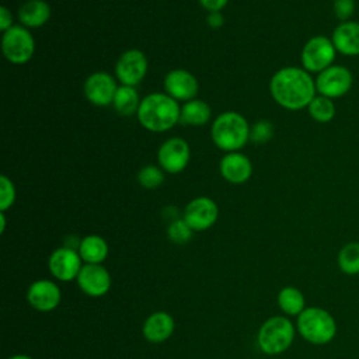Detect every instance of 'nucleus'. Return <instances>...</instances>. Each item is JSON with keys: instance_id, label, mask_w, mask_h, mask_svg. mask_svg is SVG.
Here are the masks:
<instances>
[{"instance_id": "7c9ffc66", "label": "nucleus", "mask_w": 359, "mask_h": 359, "mask_svg": "<svg viewBox=\"0 0 359 359\" xmlns=\"http://www.w3.org/2000/svg\"><path fill=\"white\" fill-rule=\"evenodd\" d=\"M332 11L341 22L348 21L355 11V0H334Z\"/></svg>"}, {"instance_id": "c756f323", "label": "nucleus", "mask_w": 359, "mask_h": 359, "mask_svg": "<svg viewBox=\"0 0 359 359\" xmlns=\"http://www.w3.org/2000/svg\"><path fill=\"white\" fill-rule=\"evenodd\" d=\"M273 136V125L269 121H258L250 129V140L257 144L269 142Z\"/></svg>"}, {"instance_id": "a211bd4d", "label": "nucleus", "mask_w": 359, "mask_h": 359, "mask_svg": "<svg viewBox=\"0 0 359 359\" xmlns=\"http://www.w3.org/2000/svg\"><path fill=\"white\" fill-rule=\"evenodd\" d=\"M337 53L344 56H359V21L339 22L331 35Z\"/></svg>"}, {"instance_id": "cd10ccee", "label": "nucleus", "mask_w": 359, "mask_h": 359, "mask_svg": "<svg viewBox=\"0 0 359 359\" xmlns=\"http://www.w3.org/2000/svg\"><path fill=\"white\" fill-rule=\"evenodd\" d=\"M194 230L187 224L184 219H174L167 227L168 238L175 244H185L191 240Z\"/></svg>"}, {"instance_id": "f03ea898", "label": "nucleus", "mask_w": 359, "mask_h": 359, "mask_svg": "<svg viewBox=\"0 0 359 359\" xmlns=\"http://www.w3.org/2000/svg\"><path fill=\"white\" fill-rule=\"evenodd\" d=\"M136 116L149 132L163 133L180 122L181 107L167 93H151L140 101Z\"/></svg>"}, {"instance_id": "2eb2a0df", "label": "nucleus", "mask_w": 359, "mask_h": 359, "mask_svg": "<svg viewBox=\"0 0 359 359\" xmlns=\"http://www.w3.org/2000/svg\"><path fill=\"white\" fill-rule=\"evenodd\" d=\"M164 90L175 101H191L199 91L196 77L185 69L170 70L164 77Z\"/></svg>"}, {"instance_id": "b1692460", "label": "nucleus", "mask_w": 359, "mask_h": 359, "mask_svg": "<svg viewBox=\"0 0 359 359\" xmlns=\"http://www.w3.org/2000/svg\"><path fill=\"white\" fill-rule=\"evenodd\" d=\"M278 306L286 316H299L306 309L303 293L294 286H285L278 293Z\"/></svg>"}, {"instance_id": "bb28decb", "label": "nucleus", "mask_w": 359, "mask_h": 359, "mask_svg": "<svg viewBox=\"0 0 359 359\" xmlns=\"http://www.w3.org/2000/svg\"><path fill=\"white\" fill-rule=\"evenodd\" d=\"M165 180L164 170L158 165H144L137 172L139 184L146 189H156L158 188Z\"/></svg>"}, {"instance_id": "f8f14e48", "label": "nucleus", "mask_w": 359, "mask_h": 359, "mask_svg": "<svg viewBox=\"0 0 359 359\" xmlns=\"http://www.w3.org/2000/svg\"><path fill=\"white\" fill-rule=\"evenodd\" d=\"M48 268L55 279L70 282L77 279L83 268V259L77 250L72 247H59L52 251L48 259Z\"/></svg>"}, {"instance_id": "72a5a7b5", "label": "nucleus", "mask_w": 359, "mask_h": 359, "mask_svg": "<svg viewBox=\"0 0 359 359\" xmlns=\"http://www.w3.org/2000/svg\"><path fill=\"white\" fill-rule=\"evenodd\" d=\"M206 21H208V25H209L210 28H213V29H217V28H220V27L224 24V18H223V15H222L220 11L209 13Z\"/></svg>"}, {"instance_id": "1a4fd4ad", "label": "nucleus", "mask_w": 359, "mask_h": 359, "mask_svg": "<svg viewBox=\"0 0 359 359\" xmlns=\"http://www.w3.org/2000/svg\"><path fill=\"white\" fill-rule=\"evenodd\" d=\"M147 67V57L142 50L128 49L118 57L115 74L121 84L136 87L146 77Z\"/></svg>"}, {"instance_id": "5701e85b", "label": "nucleus", "mask_w": 359, "mask_h": 359, "mask_svg": "<svg viewBox=\"0 0 359 359\" xmlns=\"http://www.w3.org/2000/svg\"><path fill=\"white\" fill-rule=\"evenodd\" d=\"M140 98L139 94L136 91V87H130V86H123L121 84L116 90V94L114 97L112 105L115 108V111L119 115L123 116H130L133 114H137L139 105H140Z\"/></svg>"}, {"instance_id": "6e6552de", "label": "nucleus", "mask_w": 359, "mask_h": 359, "mask_svg": "<svg viewBox=\"0 0 359 359\" xmlns=\"http://www.w3.org/2000/svg\"><path fill=\"white\" fill-rule=\"evenodd\" d=\"M314 80L317 94L331 100L344 97L353 84V76L351 70L342 65H331L325 70L320 72Z\"/></svg>"}, {"instance_id": "c9c22d12", "label": "nucleus", "mask_w": 359, "mask_h": 359, "mask_svg": "<svg viewBox=\"0 0 359 359\" xmlns=\"http://www.w3.org/2000/svg\"><path fill=\"white\" fill-rule=\"evenodd\" d=\"M7 359H32V358L28 356V355H24V353H17V355H13V356H10Z\"/></svg>"}, {"instance_id": "473e14b6", "label": "nucleus", "mask_w": 359, "mask_h": 359, "mask_svg": "<svg viewBox=\"0 0 359 359\" xmlns=\"http://www.w3.org/2000/svg\"><path fill=\"white\" fill-rule=\"evenodd\" d=\"M11 27H13V14L6 6H1V8H0V29L4 32Z\"/></svg>"}, {"instance_id": "4be33fe9", "label": "nucleus", "mask_w": 359, "mask_h": 359, "mask_svg": "<svg viewBox=\"0 0 359 359\" xmlns=\"http://www.w3.org/2000/svg\"><path fill=\"white\" fill-rule=\"evenodd\" d=\"M212 118V109L208 102L194 98L191 101L184 102L181 107V118L180 122L185 125H192V126H201L209 122Z\"/></svg>"}, {"instance_id": "dca6fc26", "label": "nucleus", "mask_w": 359, "mask_h": 359, "mask_svg": "<svg viewBox=\"0 0 359 359\" xmlns=\"http://www.w3.org/2000/svg\"><path fill=\"white\" fill-rule=\"evenodd\" d=\"M27 300L35 310L48 313L59 306L62 293L55 282L48 279H38L29 285L27 290Z\"/></svg>"}, {"instance_id": "412c9836", "label": "nucleus", "mask_w": 359, "mask_h": 359, "mask_svg": "<svg viewBox=\"0 0 359 359\" xmlns=\"http://www.w3.org/2000/svg\"><path fill=\"white\" fill-rule=\"evenodd\" d=\"M84 264H102L108 257V244L98 234L83 237L77 248Z\"/></svg>"}, {"instance_id": "c85d7f7f", "label": "nucleus", "mask_w": 359, "mask_h": 359, "mask_svg": "<svg viewBox=\"0 0 359 359\" xmlns=\"http://www.w3.org/2000/svg\"><path fill=\"white\" fill-rule=\"evenodd\" d=\"M15 196H17V192H15L14 182L7 175L3 174L0 177V212H6L14 205Z\"/></svg>"}, {"instance_id": "9d476101", "label": "nucleus", "mask_w": 359, "mask_h": 359, "mask_svg": "<svg viewBox=\"0 0 359 359\" xmlns=\"http://www.w3.org/2000/svg\"><path fill=\"white\" fill-rule=\"evenodd\" d=\"M191 158V149L182 137L167 139L157 151V163L167 174L184 171Z\"/></svg>"}, {"instance_id": "20e7f679", "label": "nucleus", "mask_w": 359, "mask_h": 359, "mask_svg": "<svg viewBox=\"0 0 359 359\" xmlns=\"http://www.w3.org/2000/svg\"><path fill=\"white\" fill-rule=\"evenodd\" d=\"M299 334L313 345H325L337 334V323L330 311L321 307H306L296 321Z\"/></svg>"}, {"instance_id": "6ab92c4d", "label": "nucleus", "mask_w": 359, "mask_h": 359, "mask_svg": "<svg viewBox=\"0 0 359 359\" xmlns=\"http://www.w3.org/2000/svg\"><path fill=\"white\" fill-rule=\"evenodd\" d=\"M175 328V321L167 311H154L143 323L142 334L151 344L167 341Z\"/></svg>"}, {"instance_id": "0eeeda50", "label": "nucleus", "mask_w": 359, "mask_h": 359, "mask_svg": "<svg viewBox=\"0 0 359 359\" xmlns=\"http://www.w3.org/2000/svg\"><path fill=\"white\" fill-rule=\"evenodd\" d=\"M337 49L331 41L324 35L311 36L303 46L300 53L302 67L309 73H320L334 65Z\"/></svg>"}, {"instance_id": "f257e3e1", "label": "nucleus", "mask_w": 359, "mask_h": 359, "mask_svg": "<svg viewBox=\"0 0 359 359\" xmlns=\"http://www.w3.org/2000/svg\"><path fill=\"white\" fill-rule=\"evenodd\" d=\"M273 101L287 111L307 108L317 95L316 80L311 73L297 66H286L273 73L269 81Z\"/></svg>"}, {"instance_id": "a878e982", "label": "nucleus", "mask_w": 359, "mask_h": 359, "mask_svg": "<svg viewBox=\"0 0 359 359\" xmlns=\"http://www.w3.org/2000/svg\"><path fill=\"white\" fill-rule=\"evenodd\" d=\"M337 262L339 269L346 275H358L359 273V243L351 241L345 244L337 257Z\"/></svg>"}, {"instance_id": "423d86ee", "label": "nucleus", "mask_w": 359, "mask_h": 359, "mask_svg": "<svg viewBox=\"0 0 359 359\" xmlns=\"http://www.w3.org/2000/svg\"><path fill=\"white\" fill-rule=\"evenodd\" d=\"M1 52L13 65L28 63L35 53V39L31 31L22 25H13L3 32Z\"/></svg>"}, {"instance_id": "4468645a", "label": "nucleus", "mask_w": 359, "mask_h": 359, "mask_svg": "<svg viewBox=\"0 0 359 359\" xmlns=\"http://www.w3.org/2000/svg\"><path fill=\"white\" fill-rule=\"evenodd\" d=\"M76 280L81 292L90 297L107 294L112 285L111 275L102 264H84Z\"/></svg>"}, {"instance_id": "aec40b11", "label": "nucleus", "mask_w": 359, "mask_h": 359, "mask_svg": "<svg viewBox=\"0 0 359 359\" xmlns=\"http://www.w3.org/2000/svg\"><path fill=\"white\" fill-rule=\"evenodd\" d=\"M50 7L45 0H28L18 8V21L32 29L45 25L50 18Z\"/></svg>"}, {"instance_id": "393cba45", "label": "nucleus", "mask_w": 359, "mask_h": 359, "mask_svg": "<svg viewBox=\"0 0 359 359\" xmlns=\"http://www.w3.org/2000/svg\"><path fill=\"white\" fill-rule=\"evenodd\" d=\"M309 115L318 123L331 122L335 116L334 100L317 94L307 107Z\"/></svg>"}, {"instance_id": "f704fd0d", "label": "nucleus", "mask_w": 359, "mask_h": 359, "mask_svg": "<svg viewBox=\"0 0 359 359\" xmlns=\"http://www.w3.org/2000/svg\"><path fill=\"white\" fill-rule=\"evenodd\" d=\"M6 231V212H0V233Z\"/></svg>"}, {"instance_id": "9b49d317", "label": "nucleus", "mask_w": 359, "mask_h": 359, "mask_svg": "<svg viewBox=\"0 0 359 359\" xmlns=\"http://www.w3.org/2000/svg\"><path fill=\"white\" fill-rule=\"evenodd\" d=\"M219 216L216 202L208 196H196L184 209L182 219L194 231H203L212 227Z\"/></svg>"}, {"instance_id": "2f4dec72", "label": "nucleus", "mask_w": 359, "mask_h": 359, "mask_svg": "<svg viewBox=\"0 0 359 359\" xmlns=\"http://www.w3.org/2000/svg\"><path fill=\"white\" fill-rule=\"evenodd\" d=\"M229 0H199V4L208 11V13H215V11H222L227 6Z\"/></svg>"}, {"instance_id": "f3484780", "label": "nucleus", "mask_w": 359, "mask_h": 359, "mask_svg": "<svg viewBox=\"0 0 359 359\" xmlns=\"http://www.w3.org/2000/svg\"><path fill=\"white\" fill-rule=\"evenodd\" d=\"M220 175L230 184H244L252 174L250 158L240 151L226 153L219 164Z\"/></svg>"}, {"instance_id": "7ed1b4c3", "label": "nucleus", "mask_w": 359, "mask_h": 359, "mask_svg": "<svg viewBox=\"0 0 359 359\" xmlns=\"http://www.w3.org/2000/svg\"><path fill=\"white\" fill-rule=\"evenodd\" d=\"M250 123L241 114L226 111L213 119L210 137L217 149L226 153L238 151L250 142Z\"/></svg>"}, {"instance_id": "ddd939ff", "label": "nucleus", "mask_w": 359, "mask_h": 359, "mask_svg": "<svg viewBox=\"0 0 359 359\" xmlns=\"http://www.w3.org/2000/svg\"><path fill=\"white\" fill-rule=\"evenodd\" d=\"M118 87L115 77L108 72H94L84 81V95L91 104L107 107L112 104Z\"/></svg>"}, {"instance_id": "39448f33", "label": "nucleus", "mask_w": 359, "mask_h": 359, "mask_svg": "<svg viewBox=\"0 0 359 359\" xmlns=\"http://www.w3.org/2000/svg\"><path fill=\"white\" fill-rule=\"evenodd\" d=\"M294 325L285 316H273L258 330V348L266 355H279L287 351L294 339Z\"/></svg>"}]
</instances>
